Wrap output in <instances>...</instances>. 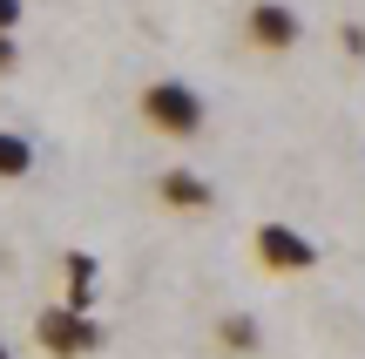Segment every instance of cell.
<instances>
[{
  "label": "cell",
  "instance_id": "cell-11",
  "mask_svg": "<svg viewBox=\"0 0 365 359\" xmlns=\"http://www.w3.org/2000/svg\"><path fill=\"white\" fill-rule=\"evenodd\" d=\"M0 359H14V353H7V339H0Z\"/></svg>",
  "mask_w": 365,
  "mask_h": 359
},
{
  "label": "cell",
  "instance_id": "cell-6",
  "mask_svg": "<svg viewBox=\"0 0 365 359\" xmlns=\"http://www.w3.org/2000/svg\"><path fill=\"white\" fill-rule=\"evenodd\" d=\"M34 170V143H27L21 129H0V183H14V176Z\"/></svg>",
  "mask_w": 365,
  "mask_h": 359
},
{
  "label": "cell",
  "instance_id": "cell-5",
  "mask_svg": "<svg viewBox=\"0 0 365 359\" xmlns=\"http://www.w3.org/2000/svg\"><path fill=\"white\" fill-rule=\"evenodd\" d=\"M163 203H170V211H210V203H217V197H210V183H203V176H196V170H163Z\"/></svg>",
  "mask_w": 365,
  "mask_h": 359
},
{
  "label": "cell",
  "instance_id": "cell-4",
  "mask_svg": "<svg viewBox=\"0 0 365 359\" xmlns=\"http://www.w3.org/2000/svg\"><path fill=\"white\" fill-rule=\"evenodd\" d=\"M244 34L257 41V48H271V54H284V48H298V34H304V21L284 7V0H257V7L244 14Z\"/></svg>",
  "mask_w": 365,
  "mask_h": 359
},
{
  "label": "cell",
  "instance_id": "cell-9",
  "mask_svg": "<svg viewBox=\"0 0 365 359\" xmlns=\"http://www.w3.org/2000/svg\"><path fill=\"white\" fill-rule=\"evenodd\" d=\"M0 34H21V0H0Z\"/></svg>",
  "mask_w": 365,
  "mask_h": 359
},
{
  "label": "cell",
  "instance_id": "cell-7",
  "mask_svg": "<svg viewBox=\"0 0 365 359\" xmlns=\"http://www.w3.org/2000/svg\"><path fill=\"white\" fill-rule=\"evenodd\" d=\"M217 339H223L230 353H250V346H257V319H250V312H230V319L217 325Z\"/></svg>",
  "mask_w": 365,
  "mask_h": 359
},
{
  "label": "cell",
  "instance_id": "cell-10",
  "mask_svg": "<svg viewBox=\"0 0 365 359\" xmlns=\"http://www.w3.org/2000/svg\"><path fill=\"white\" fill-rule=\"evenodd\" d=\"M339 48H345V54H365V27H345V34H339Z\"/></svg>",
  "mask_w": 365,
  "mask_h": 359
},
{
  "label": "cell",
  "instance_id": "cell-8",
  "mask_svg": "<svg viewBox=\"0 0 365 359\" xmlns=\"http://www.w3.org/2000/svg\"><path fill=\"white\" fill-rule=\"evenodd\" d=\"M21 68V34H0V75H14Z\"/></svg>",
  "mask_w": 365,
  "mask_h": 359
},
{
  "label": "cell",
  "instance_id": "cell-3",
  "mask_svg": "<svg viewBox=\"0 0 365 359\" xmlns=\"http://www.w3.org/2000/svg\"><path fill=\"white\" fill-rule=\"evenodd\" d=\"M257 258L271 271H312L318 265V244L304 238V231H291V224H257Z\"/></svg>",
  "mask_w": 365,
  "mask_h": 359
},
{
  "label": "cell",
  "instance_id": "cell-1",
  "mask_svg": "<svg viewBox=\"0 0 365 359\" xmlns=\"http://www.w3.org/2000/svg\"><path fill=\"white\" fill-rule=\"evenodd\" d=\"M143 122H149V129H163V136H176V143H190V136L203 129V95H196L190 81L163 75V81H149V89H143Z\"/></svg>",
  "mask_w": 365,
  "mask_h": 359
},
{
  "label": "cell",
  "instance_id": "cell-2",
  "mask_svg": "<svg viewBox=\"0 0 365 359\" xmlns=\"http://www.w3.org/2000/svg\"><path fill=\"white\" fill-rule=\"evenodd\" d=\"M34 339H41V353H48V359H81V353L102 346V325H95L88 312H75V305H48L34 319Z\"/></svg>",
  "mask_w": 365,
  "mask_h": 359
}]
</instances>
